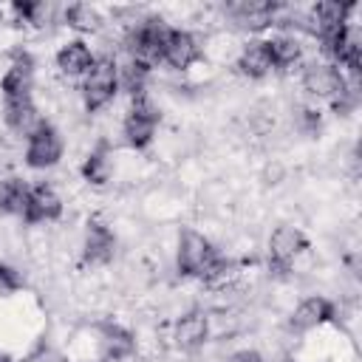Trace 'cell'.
I'll return each mask as SVG.
<instances>
[{
  "instance_id": "3957f363",
  "label": "cell",
  "mask_w": 362,
  "mask_h": 362,
  "mask_svg": "<svg viewBox=\"0 0 362 362\" xmlns=\"http://www.w3.org/2000/svg\"><path fill=\"white\" fill-rule=\"evenodd\" d=\"M119 93V74H116V59L110 54H96L90 71L82 76V102L88 113L102 110L105 105L113 102Z\"/></svg>"
},
{
  "instance_id": "e0dca14e",
  "label": "cell",
  "mask_w": 362,
  "mask_h": 362,
  "mask_svg": "<svg viewBox=\"0 0 362 362\" xmlns=\"http://www.w3.org/2000/svg\"><path fill=\"white\" fill-rule=\"evenodd\" d=\"M235 68H238V74H243L246 79H263V76H269V74L274 71V65H272L266 40H249V42L240 48V54H238V59H235Z\"/></svg>"
},
{
  "instance_id": "44dd1931",
  "label": "cell",
  "mask_w": 362,
  "mask_h": 362,
  "mask_svg": "<svg viewBox=\"0 0 362 362\" xmlns=\"http://www.w3.org/2000/svg\"><path fill=\"white\" fill-rule=\"evenodd\" d=\"M28 192H31V184L25 178H20V175L3 178L0 181V212L23 218L25 204H28Z\"/></svg>"
},
{
  "instance_id": "484cf974",
  "label": "cell",
  "mask_w": 362,
  "mask_h": 362,
  "mask_svg": "<svg viewBox=\"0 0 362 362\" xmlns=\"http://www.w3.org/2000/svg\"><path fill=\"white\" fill-rule=\"evenodd\" d=\"M20 286H23L20 274H17L11 266L0 263V294H11V291H17Z\"/></svg>"
},
{
  "instance_id": "277c9868",
  "label": "cell",
  "mask_w": 362,
  "mask_h": 362,
  "mask_svg": "<svg viewBox=\"0 0 362 362\" xmlns=\"http://www.w3.org/2000/svg\"><path fill=\"white\" fill-rule=\"evenodd\" d=\"M158 122H161V110H158V105L153 102V96H150V93H139V96H133L130 110L124 113L122 136H124V141H127L133 150H144V147L153 141Z\"/></svg>"
},
{
  "instance_id": "603a6c76",
  "label": "cell",
  "mask_w": 362,
  "mask_h": 362,
  "mask_svg": "<svg viewBox=\"0 0 362 362\" xmlns=\"http://www.w3.org/2000/svg\"><path fill=\"white\" fill-rule=\"evenodd\" d=\"M62 23L79 34H96L105 25V17L99 14V8L88 3H71L62 8Z\"/></svg>"
},
{
  "instance_id": "5b68a950",
  "label": "cell",
  "mask_w": 362,
  "mask_h": 362,
  "mask_svg": "<svg viewBox=\"0 0 362 362\" xmlns=\"http://www.w3.org/2000/svg\"><path fill=\"white\" fill-rule=\"evenodd\" d=\"M65 153V141L62 133L51 124V122H40L28 136H25V164L31 170H48L54 164H59Z\"/></svg>"
},
{
  "instance_id": "cb8c5ba5",
  "label": "cell",
  "mask_w": 362,
  "mask_h": 362,
  "mask_svg": "<svg viewBox=\"0 0 362 362\" xmlns=\"http://www.w3.org/2000/svg\"><path fill=\"white\" fill-rule=\"evenodd\" d=\"M116 74H119V88L127 90L130 96H139V93H147V76H150V68L139 65L136 59H124V62H116Z\"/></svg>"
},
{
  "instance_id": "7a4b0ae2",
  "label": "cell",
  "mask_w": 362,
  "mask_h": 362,
  "mask_svg": "<svg viewBox=\"0 0 362 362\" xmlns=\"http://www.w3.org/2000/svg\"><path fill=\"white\" fill-rule=\"evenodd\" d=\"M221 252L212 246V240L198 232V229H184L178 235V249H175V266H178V274L184 277H198L204 280L212 266L218 263Z\"/></svg>"
},
{
  "instance_id": "d6986e66",
  "label": "cell",
  "mask_w": 362,
  "mask_h": 362,
  "mask_svg": "<svg viewBox=\"0 0 362 362\" xmlns=\"http://www.w3.org/2000/svg\"><path fill=\"white\" fill-rule=\"evenodd\" d=\"M99 348H102V359L107 362H122L136 351V337L116 322H105L99 328Z\"/></svg>"
},
{
  "instance_id": "7c38bea8",
  "label": "cell",
  "mask_w": 362,
  "mask_h": 362,
  "mask_svg": "<svg viewBox=\"0 0 362 362\" xmlns=\"http://www.w3.org/2000/svg\"><path fill=\"white\" fill-rule=\"evenodd\" d=\"M59 218H62V198H59V192L48 181L34 184L31 192H28V204H25L23 221L34 226V223H51V221H59Z\"/></svg>"
},
{
  "instance_id": "ac0fdd59",
  "label": "cell",
  "mask_w": 362,
  "mask_h": 362,
  "mask_svg": "<svg viewBox=\"0 0 362 362\" xmlns=\"http://www.w3.org/2000/svg\"><path fill=\"white\" fill-rule=\"evenodd\" d=\"M3 122L8 130L28 136L42 119L37 113V105L31 96H17V99H3Z\"/></svg>"
},
{
  "instance_id": "6da1fadb",
  "label": "cell",
  "mask_w": 362,
  "mask_h": 362,
  "mask_svg": "<svg viewBox=\"0 0 362 362\" xmlns=\"http://www.w3.org/2000/svg\"><path fill=\"white\" fill-rule=\"evenodd\" d=\"M170 23L161 17H141L136 23L127 25L124 31V51L130 59H136L144 68H156L158 62H164V42L170 34Z\"/></svg>"
},
{
  "instance_id": "d4e9b609",
  "label": "cell",
  "mask_w": 362,
  "mask_h": 362,
  "mask_svg": "<svg viewBox=\"0 0 362 362\" xmlns=\"http://www.w3.org/2000/svg\"><path fill=\"white\" fill-rule=\"evenodd\" d=\"M294 124H297L300 133L317 136L320 127H322V113H320L317 107H311V105H303V107H297V113H294Z\"/></svg>"
},
{
  "instance_id": "8fae6325",
  "label": "cell",
  "mask_w": 362,
  "mask_h": 362,
  "mask_svg": "<svg viewBox=\"0 0 362 362\" xmlns=\"http://www.w3.org/2000/svg\"><path fill=\"white\" fill-rule=\"evenodd\" d=\"M116 255V235L113 229L99 221V218H90L88 226H85V238H82V260L88 266H105L110 263Z\"/></svg>"
},
{
  "instance_id": "ba28073f",
  "label": "cell",
  "mask_w": 362,
  "mask_h": 362,
  "mask_svg": "<svg viewBox=\"0 0 362 362\" xmlns=\"http://www.w3.org/2000/svg\"><path fill=\"white\" fill-rule=\"evenodd\" d=\"M280 11V3L272 0H235L223 6L226 20L240 31H263L274 25V17Z\"/></svg>"
},
{
  "instance_id": "83f0119b",
  "label": "cell",
  "mask_w": 362,
  "mask_h": 362,
  "mask_svg": "<svg viewBox=\"0 0 362 362\" xmlns=\"http://www.w3.org/2000/svg\"><path fill=\"white\" fill-rule=\"evenodd\" d=\"M0 362H14V356H11V354H6V351H0Z\"/></svg>"
},
{
  "instance_id": "9a60e30c",
  "label": "cell",
  "mask_w": 362,
  "mask_h": 362,
  "mask_svg": "<svg viewBox=\"0 0 362 362\" xmlns=\"http://www.w3.org/2000/svg\"><path fill=\"white\" fill-rule=\"evenodd\" d=\"M201 59V42L192 31L187 28H170L167 42H164V62L175 71H187L189 65H195Z\"/></svg>"
},
{
  "instance_id": "30bf717a",
  "label": "cell",
  "mask_w": 362,
  "mask_h": 362,
  "mask_svg": "<svg viewBox=\"0 0 362 362\" xmlns=\"http://www.w3.org/2000/svg\"><path fill=\"white\" fill-rule=\"evenodd\" d=\"M3 99H17V96H31L34 90V57L25 48L11 51V62L0 79Z\"/></svg>"
},
{
  "instance_id": "7402d4cb",
  "label": "cell",
  "mask_w": 362,
  "mask_h": 362,
  "mask_svg": "<svg viewBox=\"0 0 362 362\" xmlns=\"http://www.w3.org/2000/svg\"><path fill=\"white\" fill-rule=\"evenodd\" d=\"M110 170H113V161H110V147L107 141H99L88 158L82 161V178L93 187H105L110 181Z\"/></svg>"
},
{
  "instance_id": "5bb4252c",
  "label": "cell",
  "mask_w": 362,
  "mask_h": 362,
  "mask_svg": "<svg viewBox=\"0 0 362 362\" xmlns=\"http://www.w3.org/2000/svg\"><path fill=\"white\" fill-rule=\"evenodd\" d=\"M209 339V317L201 308H192L187 314H181L173 322V342L181 351H198L204 348Z\"/></svg>"
},
{
  "instance_id": "ffe728a7",
  "label": "cell",
  "mask_w": 362,
  "mask_h": 362,
  "mask_svg": "<svg viewBox=\"0 0 362 362\" xmlns=\"http://www.w3.org/2000/svg\"><path fill=\"white\" fill-rule=\"evenodd\" d=\"M266 48H269V57H272L274 71H291V68H297L303 62V45L288 31H280V34L269 37L266 40Z\"/></svg>"
},
{
  "instance_id": "9c48e42d",
  "label": "cell",
  "mask_w": 362,
  "mask_h": 362,
  "mask_svg": "<svg viewBox=\"0 0 362 362\" xmlns=\"http://www.w3.org/2000/svg\"><path fill=\"white\" fill-rule=\"evenodd\" d=\"M334 320H337V305L322 294H311V297H305L294 305V311L288 317V328L297 331V334H305V331L322 328Z\"/></svg>"
},
{
  "instance_id": "8992f818",
  "label": "cell",
  "mask_w": 362,
  "mask_h": 362,
  "mask_svg": "<svg viewBox=\"0 0 362 362\" xmlns=\"http://www.w3.org/2000/svg\"><path fill=\"white\" fill-rule=\"evenodd\" d=\"M300 85L308 96L314 99H325V102H334L339 99L345 90H348V76L334 65V62H311L303 68L300 74Z\"/></svg>"
},
{
  "instance_id": "4316f807",
  "label": "cell",
  "mask_w": 362,
  "mask_h": 362,
  "mask_svg": "<svg viewBox=\"0 0 362 362\" xmlns=\"http://www.w3.org/2000/svg\"><path fill=\"white\" fill-rule=\"evenodd\" d=\"M226 362H266V359H263L257 351H252V348H240V351H235Z\"/></svg>"
},
{
  "instance_id": "4fadbf2b",
  "label": "cell",
  "mask_w": 362,
  "mask_h": 362,
  "mask_svg": "<svg viewBox=\"0 0 362 362\" xmlns=\"http://www.w3.org/2000/svg\"><path fill=\"white\" fill-rule=\"evenodd\" d=\"M354 3H345V0H320L311 6V11L305 14L308 17V34L311 37H320L325 31H337L342 25L351 23V14H354Z\"/></svg>"
},
{
  "instance_id": "52a82bcc",
  "label": "cell",
  "mask_w": 362,
  "mask_h": 362,
  "mask_svg": "<svg viewBox=\"0 0 362 362\" xmlns=\"http://www.w3.org/2000/svg\"><path fill=\"white\" fill-rule=\"evenodd\" d=\"M308 249V238L291 226V223H280L272 235H269V269L274 274H286L291 269V263Z\"/></svg>"
},
{
  "instance_id": "2e32d148",
  "label": "cell",
  "mask_w": 362,
  "mask_h": 362,
  "mask_svg": "<svg viewBox=\"0 0 362 362\" xmlns=\"http://www.w3.org/2000/svg\"><path fill=\"white\" fill-rule=\"evenodd\" d=\"M93 59H96V54H93V48H90L85 40H71V42H65V45L57 51V57H54L59 74L68 76V79L85 76V74L90 71Z\"/></svg>"
}]
</instances>
